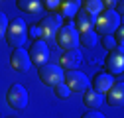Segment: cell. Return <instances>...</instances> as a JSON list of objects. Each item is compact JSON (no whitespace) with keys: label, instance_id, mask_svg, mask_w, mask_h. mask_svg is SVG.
<instances>
[{"label":"cell","instance_id":"cell-24","mask_svg":"<svg viewBox=\"0 0 124 118\" xmlns=\"http://www.w3.org/2000/svg\"><path fill=\"white\" fill-rule=\"evenodd\" d=\"M59 4L61 2H57V0H45V2H41V6H45L47 10H59Z\"/></svg>","mask_w":124,"mask_h":118},{"label":"cell","instance_id":"cell-1","mask_svg":"<svg viewBox=\"0 0 124 118\" xmlns=\"http://www.w3.org/2000/svg\"><path fill=\"white\" fill-rule=\"evenodd\" d=\"M122 26L120 14L114 10H102L99 16L95 18V24H93V30L99 36H112L116 30Z\"/></svg>","mask_w":124,"mask_h":118},{"label":"cell","instance_id":"cell-11","mask_svg":"<svg viewBox=\"0 0 124 118\" xmlns=\"http://www.w3.org/2000/svg\"><path fill=\"white\" fill-rule=\"evenodd\" d=\"M104 102L112 108L122 106V102H124V83H122V79L114 81V85L104 93Z\"/></svg>","mask_w":124,"mask_h":118},{"label":"cell","instance_id":"cell-17","mask_svg":"<svg viewBox=\"0 0 124 118\" xmlns=\"http://www.w3.org/2000/svg\"><path fill=\"white\" fill-rule=\"evenodd\" d=\"M81 4H83V12H87L91 18H97L99 14L104 10L101 0H85V2H81Z\"/></svg>","mask_w":124,"mask_h":118},{"label":"cell","instance_id":"cell-10","mask_svg":"<svg viewBox=\"0 0 124 118\" xmlns=\"http://www.w3.org/2000/svg\"><path fill=\"white\" fill-rule=\"evenodd\" d=\"M10 65L14 71L18 73H28L30 69H32V59H30L28 51L26 49H14L12 51V57H10Z\"/></svg>","mask_w":124,"mask_h":118},{"label":"cell","instance_id":"cell-13","mask_svg":"<svg viewBox=\"0 0 124 118\" xmlns=\"http://www.w3.org/2000/svg\"><path fill=\"white\" fill-rule=\"evenodd\" d=\"M112 85H114V77L112 75H108V73H97V75L93 77L91 88L97 91V93H101V95H104Z\"/></svg>","mask_w":124,"mask_h":118},{"label":"cell","instance_id":"cell-12","mask_svg":"<svg viewBox=\"0 0 124 118\" xmlns=\"http://www.w3.org/2000/svg\"><path fill=\"white\" fill-rule=\"evenodd\" d=\"M83 63V55L79 49H71V51H65V53H61L59 57V67L61 69H67V71H75L77 67H81Z\"/></svg>","mask_w":124,"mask_h":118},{"label":"cell","instance_id":"cell-8","mask_svg":"<svg viewBox=\"0 0 124 118\" xmlns=\"http://www.w3.org/2000/svg\"><path fill=\"white\" fill-rule=\"evenodd\" d=\"M28 55L30 59H32V63L34 65H45L47 63V59H49V47H47V43H45L43 39H36L32 41V47L28 49Z\"/></svg>","mask_w":124,"mask_h":118},{"label":"cell","instance_id":"cell-21","mask_svg":"<svg viewBox=\"0 0 124 118\" xmlns=\"http://www.w3.org/2000/svg\"><path fill=\"white\" fill-rule=\"evenodd\" d=\"M101 43H102V45H104L108 51H112V49H116V47H118L112 36H102V41H101Z\"/></svg>","mask_w":124,"mask_h":118},{"label":"cell","instance_id":"cell-19","mask_svg":"<svg viewBox=\"0 0 124 118\" xmlns=\"http://www.w3.org/2000/svg\"><path fill=\"white\" fill-rule=\"evenodd\" d=\"M97 34L95 30H91V32H85V34H79V43L83 47H95L97 45Z\"/></svg>","mask_w":124,"mask_h":118},{"label":"cell","instance_id":"cell-22","mask_svg":"<svg viewBox=\"0 0 124 118\" xmlns=\"http://www.w3.org/2000/svg\"><path fill=\"white\" fill-rule=\"evenodd\" d=\"M6 30H8V18L4 12H0V37L6 36Z\"/></svg>","mask_w":124,"mask_h":118},{"label":"cell","instance_id":"cell-25","mask_svg":"<svg viewBox=\"0 0 124 118\" xmlns=\"http://www.w3.org/2000/svg\"><path fill=\"white\" fill-rule=\"evenodd\" d=\"M83 118H106L102 112H99V110H91V112H87Z\"/></svg>","mask_w":124,"mask_h":118},{"label":"cell","instance_id":"cell-20","mask_svg":"<svg viewBox=\"0 0 124 118\" xmlns=\"http://www.w3.org/2000/svg\"><path fill=\"white\" fill-rule=\"evenodd\" d=\"M53 91H55V96H57V98H69V95H71L69 87H67L65 83H59V85H55V87H53Z\"/></svg>","mask_w":124,"mask_h":118},{"label":"cell","instance_id":"cell-2","mask_svg":"<svg viewBox=\"0 0 124 118\" xmlns=\"http://www.w3.org/2000/svg\"><path fill=\"white\" fill-rule=\"evenodd\" d=\"M6 41H8V45L14 47V49H20L26 39H28V26L22 18H16V20H12L8 22V30H6Z\"/></svg>","mask_w":124,"mask_h":118},{"label":"cell","instance_id":"cell-4","mask_svg":"<svg viewBox=\"0 0 124 118\" xmlns=\"http://www.w3.org/2000/svg\"><path fill=\"white\" fill-rule=\"evenodd\" d=\"M63 83L69 87V91L73 93H85L87 88H91V81L83 71L75 69V71H67L63 73Z\"/></svg>","mask_w":124,"mask_h":118},{"label":"cell","instance_id":"cell-6","mask_svg":"<svg viewBox=\"0 0 124 118\" xmlns=\"http://www.w3.org/2000/svg\"><path fill=\"white\" fill-rule=\"evenodd\" d=\"M39 79L43 85L47 87H55L59 83H63V69L59 65H51V63H45L39 67Z\"/></svg>","mask_w":124,"mask_h":118},{"label":"cell","instance_id":"cell-15","mask_svg":"<svg viewBox=\"0 0 124 118\" xmlns=\"http://www.w3.org/2000/svg\"><path fill=\"white\" fill-rule=\"evenodd\" d=\"M102 102H104V95L93 91V88H87V91L83 93V104L87 108H91V110H99Z\"/></svg>","mask_w":124,"mask_h":118},{"label":"cell","instance_id":"cell-18","mask_svg":"<svg viewBox=\"0 0 124 118\" xmlns=\"http://www.w3.org/2000/svg\"><path fill=\"white\" fill-rule=\"evenodd\" d=\"M16 6H18L20 10L28 12V14H38V12L43 8V6H41V2H38V0H18Z\"/></svg>","mask_w":124,"mask_h":118},{"label":"cell","instance_id":"cell-16","mask_svg":"<svg viewBox=\"0 0 124 118\" xmlns=\"http://www.w3.org/2000/svg\"><path fill=\"white\" fill-rule=\"evenodd\" d=\"M81 10V2H79V0H69V2H61L59 4V16L61 18H75V14L77 12H79Z\"/></svg>","mask_w":124,"mask_h":118},{"label":"cell","instance_id":"cell-14","mask_svg":"<svg viewBox=\"0 0 124 118\" xmlns=\"http://www.w3.org/2000/svg\"><path fill=\"white\" fill-rule=\"evenodd\" d=\"M93 24H95V18H91L87 12L79 10V12L75 14V22H73V26H75V30H77L79 34L91 32V30H93Z\"/></svg>","mask_w":124,"mask_h":118},{"label":"cell","instance_id":"cell-23","mask_svg":"<svg viewBox=\"0 0 124 118\" xmlns=\"http://www.w3.org/2000/svg\"><path fill=\"white\" fill-rule=\"evenodd\" d=\"M28 36L36 41V39H39V37H41V32H39V28H38V26H32V28L28 30Z\"/></svg>","mask_w":124,"mask_h":118},{"label":"cell","instance_id":"cell-7","mask_svg":"<svg viewBox=\"0 0 124 118\" xmlns=\"http://www.w3.org/2000/svg\"><path fill=\"white\" fill-rule=\"evenodd\" d=\"M104 65H106V73L108 75H112V77L120 75V73L124 71V47H116L112 51H108Z\"/></svg>","mask_w":124,"mask_h":118},{"label":"cell","instance_id":"cell-3","mask_svg":"<svg viewBox=\"0 0 124 118\" xmlns=\"http://www.w3.org/2000/svg\"><path fill=\"white\" fill-rule=\"evenodd\" d=\"M55 39H57V45L65 51H71V49H77L79 47V32L75 30L73 24H65L57 30L55 34Z\"/></svg>","mask_w":124,"mask_h":118},{"label":"cell","instance_id":"cell-9","mask_svg":"<svg viewBox=\"0 0 124 118\" xmlns=\"http://www.w3.org/2000/svg\"><path fill=\"white\" fill-rule=\"evenodd\" d=\"M39 32H41V37L43 39H49V37H55L57 30L61 28V16L59 14H49L45 16L41 22H39Z\"/></svg>","mask_w":124,"mask_h":118},{"label":"cell","instance_id":"cell-5","mask_svg":"<svg viewBox=\"0 0 124 118\" xmlns=\"http://www.w3.org/2000/svg\"><path fill=\"white\" fill-rule=\"evenodd\" d=\"M28 91H26V87L20 85V83H14L10 88H8V95H6V100H8V104L14 108V110H24L28 106Z\"/></svg>","mask_w":124,"mask_h":118}]
</instances>
